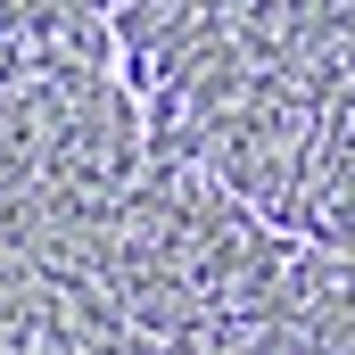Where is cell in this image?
I'll list each match as a JSON object with an SVG mask.
<instances>
[{"instance_id": "obj_1", "label": "cell", "mask_w": 355, "mask_h": 355, "mask_svg": "<svg viewBox=\"0 0 355 355\" xmlns=\"http://www.w3.org/2000/svg\"><path fill=\"white\" fill-rule=\"evenodd\" d=\"M0 355H355V257L198 174L91 0H0Z\"/></svg>"}, {"instance_id": "obj_2", "label": "cell", "mask_w": 355, "mask_h": 355, "mask_svg": "<svg viewBox=\"0 0 355 355\" xmlns=\"http://www.w3.org/2000/svg\"><path fill=\"white\" fill-rule=\"evenodd\" d=\"M141 116L272 232L355 257V0H91Z\"/></svg>"}]
</instances>
